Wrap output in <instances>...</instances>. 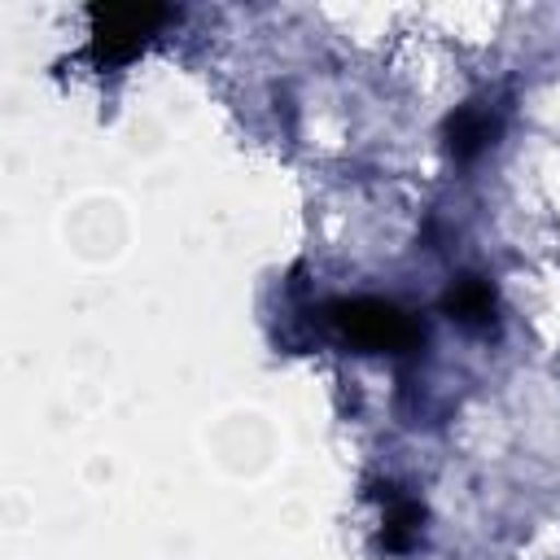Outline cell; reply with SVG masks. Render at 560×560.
<instances>
[{
    "instance_id": "1",
    "label": "cell",
    "mask_w": 560,
    "mask_h": 560,
    "mask_svg": "<svg viewBox=\"0 0 560 560\" xmlns=\"http://www.w3.org/2000/svg\"><path fill=\"white\" fill-rule=\"evenodd\" d=\"M332 324L363 350H407L416 341V324L389 306V302H372V298H359V302H337L332 306Z\"/></svg>"
},
{
    "instance_id": "2",
    "label": "cell",
    "mask_w": 560,
    "mask_h": 560,
    "mask_svg": "<svg viewBox=\"0 0 560 560\" xmlns=\"http://www.w3.org/2000/svg\"><path fill=\"white\" fill-rule=\"evenodd\" d=\"M96 31H92V52L109 66V61H127L131 52H140V44L149 39V31L171 18L166 9H96Z\"/></svg>"
},
{
    "instance_id": "3",
    "label": "cell",
    "mask_w": 560,
    "mask_h": 560,
    "mask_svg": "<svg viewBox=\"0 0 560 560\" xmlns=\"http://www.w3.org/2000/svg\"><path fill=\"white\" fill-rule=\"evenodd\" d=\"M446 311H451V319H459V324H468V328H481V324L494 319V293H490L486 280L468 276V280H459V284L451 289Z\"/></svg>"
},
{
    "instance_id": "4",
    "label": "cell",
    "mask_w": 560,
    "mask_h": 560,
    "mask_svg": "<svg viewBox=\"0 0 560 560\" xmlns=\"http://www.w3.org/2000/svg\"><path fill=\"white\" fill-rule=\"evenodd\" d=\"M420 521H424L420 503L394 499V508H389V516H385V547H394V551L411 547V542L420 538Z\"/></svg>"
},
{
    "instance_id": "5",
    "label": "cell",
    "mask_w": 560,
    "mask_h": 560,
    "mask_svg": "<svg viewBox=\"0 0 560 560\" xmlns=\"http://www.w3.org/2000/svg\"><path fill=\"white\" fill-rule=\"evenodd\" d=\"M490 118L486 114H477V109H464L455 122H451V149L459 153V158H468V153H477L486 140H490Z\"/></svg>"
}]
</instances>
